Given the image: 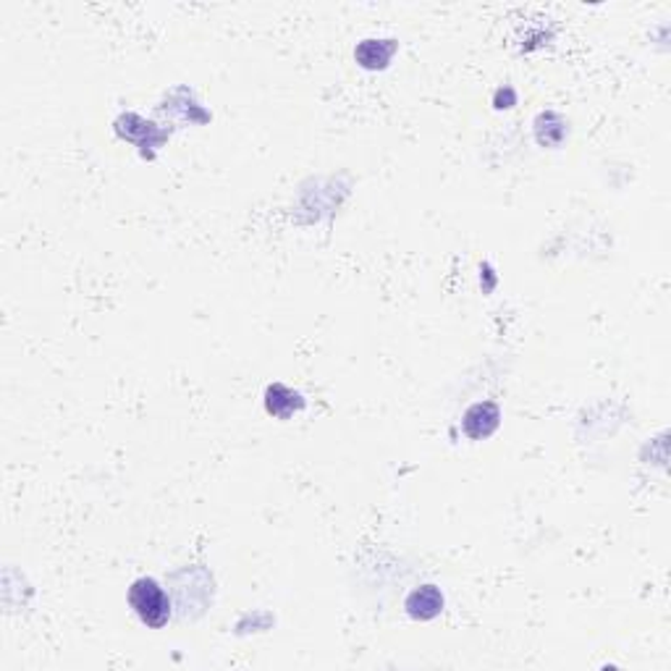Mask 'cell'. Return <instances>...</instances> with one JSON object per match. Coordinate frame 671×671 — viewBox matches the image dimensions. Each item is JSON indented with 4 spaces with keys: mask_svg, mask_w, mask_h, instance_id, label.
I'll return each mask as SVG.
<instances>
[{
    "mask_svg": "<svg viewBox=\"0 0 671 671\" xmlns=\"http://www.w3.org/2000/svg\"><path fill=\"white\" fill-rule=\"evenodd\" d=\"M129 603H132L136 616H140L147 627L158 630L168 622V616H171V606H168L166 592H163L160 585L149 577L136 579L132 585V590H129Z\"/></svg>",
    "mask_w": 671,
    "mask_h": 671,
    "instance_id": "cell-1",
    "label": "cell"
}]
</instances>
